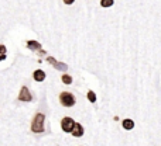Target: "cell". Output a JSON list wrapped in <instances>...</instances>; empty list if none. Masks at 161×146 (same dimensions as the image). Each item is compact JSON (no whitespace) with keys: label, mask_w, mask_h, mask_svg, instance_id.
I'll use <instances>...</instances> for the list:
<instances>
[{"label":"cell","mask_w":161,"mask_h":146,"mask_svg":"<svg viewBox=\"0 0 161 146\" xmlns=\"http://www.w3.org/2000/svg\"><path fill=\"white\" fill-rule=\"evenodd\" d=\"M44 121H45L44 114L38 113L36 117H34V119H33V124H31V131H33V132H37V133L42 132V131H44Z\"/></svg>","instance_id":"obj_1"},{"label":"cell","mask_w":161,"mask_h":146,"mask_svg":"<svg viewBox=\"0 0 161 146\" xmlns=\"http://www.w3.org/2000/svg\"><path fill=\"white\" fill-rule=\"evenodd\" d=\"M19 100H20V101H25V103H28V101H31V100H33L30 90H28L25 86H24V87H21V90H20Z\"/></svg>","instance_id":"obj_4"},{"label":"cell","mask_w":161,"mask_h":146,"mask_svg":"<svg viewBox=\"0 0 161 146\" xmlns=\"http://www.w3.org/2000/svg\"><path fill=\"white\" fill-rule=\"evenodd\" d=\"M47 61H48V62H51V63H53L55 68H58V69L64 70V72L68 69V66H67V65H64V63H58V62H57L54 58H51V56H50V58H47Z\"/></svg>","instance_id":"obj_6"},{"label":"cell","mask_w":161,"mask_h":146,"mask_svg":"<svg viewBox=\"0 0 161 146\" xmlns=\"http://www.w3.org/2000/svg\"><path fill=\"white\" fill-rule=\"evenodd\" d=\"M6 58V55H2V56H0V62H2L3 61V59H4Z\"/></svg>","instance_id":"obj_15"},{"label":"cell","mask_w":161,"mask_h":146,"mask_svg":"<svg viewBox=\"0 0 161 146\" xmlns=\"http://www.w3.org/2000/svg\"><path fill=\"white\" fill-rule=\"evenodd\" d=\"M75 124H76V122L74 121L71 117H64V118H62V121H61V128H62V131H64V132H72Z\"/></svg>","instance_id":"obj_3"},{"label":"cell","mask_w":161,"mask_h":146,"mask_svg":"<svg viewBox=\"0 0 161 146\" xmlns=\"http://www.w3.org/2000/svg\"><path fill=\"white\" fill-rule=\"evenodd\" d=\"M123 128H125V129H127V131L133 129V128H134V122L131 121V119H125V121H123Z\"/></svg>","instance_id":"obj_9"},{"label":"cell","mask_w":161,"mask_h":146,"mask_svg":"<svg viewBox=\"0 0 161 146\" xmlns=\"http://www.w3.org/2000/svg\"><path fill=\"white\" fill-rule=\"evenodd\" d=\"M33 76H34V79H36L37 82H42V80L45 79V73L42 72V70H40V69H38V70H36Z\"/></svg>","instance_id":"obj_7"},{"label":"cell","mask_w":161,"mask_h":146,"mask_svg":"<svg viewBox=\"0 0 161 146\" xmlns=\"http://www.w3.org/2000/svg\"><path fill=\"white\" fill-rule=\"evenodd\" d=\"M88 100H89L91 103H95V101H96V96H95L93 91H88Z\"/></svg>","instance_id":"obj_12"},{"label":"cell","mask_w":161,"mask_h":146,"mask_svg":"<svg viewBox=\"0 0 161 146\" xmlns=\"http://www.w3.org/2000/svg\"><path fill=\"white\" fill-rule=\"evenodd\" d=\"M100 6L102 7H110V6H113V0H100Z\"/></svg>","instance_id":"obj_10"},{"label":"cell","mask_w":161,"mask_h":146,"mask_svg":"<svg viewBox=\"0 0 161 146\" xmlns=\"http://www.w3.org/2000/svg\"><path fill=\"white\" fill-rule=\"evenodd\" d=\"M6 53V47L4 45H0V55H4Z\"/></svg>","instance_id":"obj_13"},{"label":"cell","mask_w":161,"mask_h":146,"mask_svg":"<svg viewBox=\"0 0 161 146\" xmlns=\"http://www.w3.org/2000/svg\"><path fill=\"white\" fill-rule=\"evenodd\" d=\"M62 82H64L65 84H71V83H72V77H71L69 74H64V76H62Z\"/></svg>","instance_id":"obj_11"},{"label":"cell","mask_w":161,"mask_h":146,"mask_svg":"<svg viewBox=\"0 0 161 146\" xmlns=\"http://www.w3.org/2000/svg\"><path fill=\"white\" fill-rule=\"evenodd\" d=\"M74 2H75V0H64V3H65V4H68V6H69V4H72Z\"/></svg>","instance_id":"obj_14"},{"label":"cell","mask_w":161,"mask_h":146,"mask_svg":"<svg viewBox=\"0 0 161 146\" xmlns=\"http://www.w3.org/2000/svg\"><path fill=\"white\" fill-rule=\"evenodd\" d=\"M71 133H72L75 138H80V136L83 135V127L80 124H75V127H74V129Z\"/></svg>","instance_id":"obj_5"},{"label":"cell","mask_w":161,"mask_h":146,"mask_svg":"<svg viewBox=\"0 0 161 146\" xmlns=\"http://www.w3.org/2000/svg\"><path fill=\"white\" fill-rule=\"evenodd\" d=\"M59 101H61V104L64 105V107H74V104H75V97H74V94L68 93V91H64V93H61V96H59Z\"/></svg>","instance_id":"obj_2"},{"label":"cell","mask_w":161,"mask_h":146,"mask_svg":"<svg viewBox=\"0 0 161 146\" xmlns=\"http://www.w3.org/2000/svg\"><path fill=\"white\" fill-rule=\"evenodd\" d=\"M27 47L30 48V49H33V51L41 49V45H40V42H37V41H28L27 42Z\"/></svg>","instance_id":"obj_8"}]
</instances>
